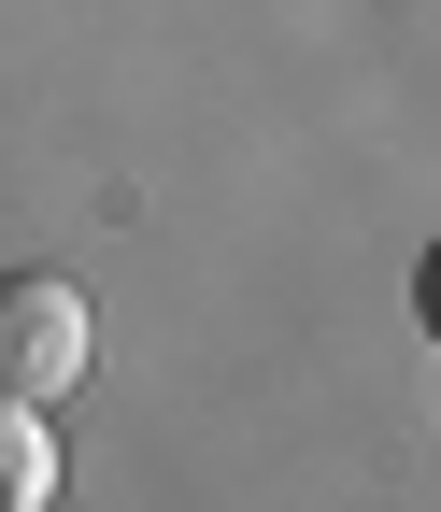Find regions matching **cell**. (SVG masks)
<instances>
[{"label":"cell","instance_id":"1","mask_svg":"<svg viewBox=\"0 0 441 512\" xmlns=\"http://www.w3.org/2000/svg\"><path fill=\"white\" fill-rule=\"evenodd\" d=\"M86 370H100V313H86V285H57V271H15V285H0V384L57 413Z\"/></svg>","mask_w":441,"mask_h":512},{"label":"cell","instance_id":"2","mask_svg":"<svg viewBox=\"0 0 441 512\" xmlns=\"http://www.w3.org/2000/svg\"><path fill=\"white\" fill-rule=\"evenodd\" d=\"M43 498H57V427H43V399L0 384V512H43Z\"/></svg>","mask_w":441,"mask_h":512},{"label":"cell","instance_id":"3","mask_svg":"<svg viewBox=\"0 0 441 512\" xmlns=\"http://www.w3.org/2000/svg\"><path fill=\"white\" fill-rule=\"evenodd\" d=\"M427 328H441V256H427Z\"/></svg>","mask_w":441,"mask_h":512}]
</instances>
